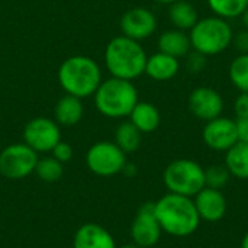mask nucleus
Listing matches in <instances>:
<instances>
[{
	"label": "nucleus",
	"mask_w": 248,
	"mask_h": 248,
	"mask_svg": "<svg viewBox=\"0 0 248 248\" xmlns=\"http://www.w3.org/2000/svg\"><path fill=\"white\" fill-rule=\"evenodd\" d=\"M157 29V17L147 7H132L121 17L122 35L134 41L150 38Z\"/></svg>",
	"instance_id": "nucleus-11"
},
{
	"label": "nucleus",
	"mask_w": 248,
	"mask_h": 248,
	"mask_svg": "<svg viewBox=\"0 0 248 248\" xmlns=\"http://www.w3.org/2000/svg\"><path fill=\"white\" fill-rule=\"evenodd\" d=\"M161 227L157 221L155 212H154V202L144 203L131 225V237L134 244L141 248L154 247L160 238H161Z\"/></svg>",
	"instance_id": "nucleus-10"
},
{
	"label": "nucleus",
	"mask_w": 248,
	"mask_h": 248,
	"mask_svg": "<svg viewBox=\"0 0 248 248\" xmlns=\"http://www.w3.org/2000/svg\"><path fill=\"white\" fill-rule=\"evenodd\" d=\"M163 182L170 193L195 198L206 186L205 169L193 160L179 158L166 167Z\"/></svg>",
	"instance_id": "nucleus-6"
},
{
	"label": "nucleus",
	"mask_w": 248,
	"mask_h": 248,
	"mask_svg": "<svg viewBox=\"0 0 248 248\" xmlns=\"http://www.w3.org/2000/svg\"><path fill=\"white\" fill-rule=\"evenodd\" d=\"M225 153V167L230 174L241 180H248V144L238 141Z\"/></svg>",
	"instance_id": "nucleus-20"
},
{
	"label": "nucleus",
	"mask_w": 248,
	"mask_h": 248,
	"mask_svg": "<svg viewBox=\"0 0 248 248\" xmlns=\"http://www.w3.org/2000/svg\"><path fill=\"white\" fill-rule=\"evenodd\" d=\"M84 113V106L81 99L65 94L62 96L54 108V121L61 126H74L77 125Z\"/></svg>",
	"instance_id": "nucleus-17"
},
{
	"label": "nucleus",
	"mask_w": 248,
	"mask_h": 248,
	"mask_svg": "<svg viewBox=\"0 0 248 248\" xmlns=\"http://www.w3.org/2000/svg\"><path fill=\"white\" fill-rule=\"evenodd\" d=\"M241 248H248V232L244 235V238L241 241Z\"/></svg>",
	"instance_id": "nucleus-34"
},
{
	"label": "nucleus",
	"mask_w": 248,
	"mask_h": 248,
	"mask_svg": "<svg viewBox=\"0 0 248 248\" xmlns=\"http://www.w3.org/2000/svg\"><path fill=\"white\" fill-rule=\"evenodd\" d=\"M38 153L25 142L7 145L0 151V174L10 180H20L35 171Z\"/></svg>",
	"instance_id": "nucleus-8"
},
{
	"label": "nucleus",
	"mask_w": 248,
	"mask_h": 248,
	"mask_svg": "<svg viewBox=\"0 0 248 248\" xmlns=\"http://www.w3.org/2000/svg\"><path fill=\"white\" fill-rule=\"evenodd\" d=\"M237 135L240 142L248 144V118H237Z\"/></svg>",
	"instance_id": "nucleus-31"
},
{
	"label": "nucleus",
	"mask_w": 248,
	"mask_h": 248,
	"mask_svg": "<svg viewBox=\"0 0 248 248\" xmlns=\"http://www.w3.org/2000/svg\"><path fill=\"white\" fill-rule=\"evenodd\" d=\"M122 173H125L126 176H135V173H137V167H135V164H131V163H128L126 161V164L124 166V169H122Z\"/></svg>",
	"instance_id": "nucleus-32"
},
{
	"label": "nucleus",
	"mask_w": 248,
	"mask_h": 248,
	"mask_svg": "<svg viewBox=\"0 0 248 248\" xmlns=\"http://www.w3.org/2000/svg\"><path fill=\"white\" fill-rule=\"evenodd\" d=\"M169 17L176 29L180 31L192 29L199 20L196 7L186 0H176L174 3H171L169 9Z\"/></svg>",
	"instance_id": "nucleus-21"
},
{
	"label": "nucleus",
	"mask_w": 248,
	"mask_h": 248,
	"mask_svg": "<svg viewBox=\"0 0 248 248\" xmlns=\"http://www.w3.org/2000/svg\"><path fill=\"white\" fill-rule=\"evenodd\" d=\"M186 65H187V70L190 73H199L206 65V55H203V54H201L198 51H193L192 54L187 55Z\"/></svg>",
	"instance_id": "nucleus-28"
},
{
	"label": "nucleus",
	"mask_w": 248,
	"mask_h": 248,
	"mask_svg": "<svg viewBox=\"0 0 248 248\" xmlns=\"http://www.w3.org/2000/svg\"><path fill=\"white\" fill-rule=\"evenodd\" d=\"M58 83L67 94L86 99L93 96L102 83V70L93 58L73 55L61 62Z\"/></svg>",
	"instance_id": "nucleus-3"
},
{
	"label": "nucleus",
	"mask_w": 248,
	"mask_h": 248,
	"mask_svg": "<svg viewBox=\"0 0 248 248\" xmlns=\"http://www.w3.org/2000/svg\"><path fill=\"white\" fill-rule=\"evenodd\" d=\"M141 140H142V134L129 121V122H122L116 128V131H115V141L113 142L125 154H131V153H135L140 148Z\"/></svg>",
	"instance_id": "nucleus-22"
},
{
	"label": "nucleus",
	"mask_w": 248,
	"mask_h": 248,
	"mask_svg": "<svg viewBox=\"0 0 248 248\" xmlns=\"http://www.w3.org/2000/svg\"><path fill=\"white\" fill-rule=\"evenodd\" d=\"M190 112L202 121H212L224 110L222 96L212 87H198L189 96Z\"/></svg>",
	"instance_id": "nucleus-13"
},
{
	"label": "nucleus",
	"mask_w": 248,
	"mask_h": 248,
	"mask_svg": "<svg viewBox=\"0 0 248 248\" xmlns=\"http://www.w3.org/2000/svg\"><path fill=\"white\" fill-rule=\"evenodd\" d=\"M234 113L237 118H248V93H243L237 96L234 102Z\"/></svg>",
	"instance_id": "nucleus-29"
},
{
	"label": "nucleus",
	"mask_w": 248,
	"mask_h": 248,
	"mask_svg": "<svg viewBox=\"0 0 248 248\" xmlns=\"http://www.w3.org/2000/svg\"><path fill=\"white\" fill-rule=\"evenodd\" d=\"M129 121L141 134H151L160 126V110L150 102H138L129 113Z\"/></svg>",
	"instance_id": "nucleus-18"
},
{
	"label": "nucleus",
	"mask_w": 248,
	"mask_h": 248,
	"mask_svg": "<svg viewBox=\"0 0 248 248\" xmlns=\"http://www.w3.org/2000/svg\"><path fill=\"white\" fill-rule=\"evenodd\" d=\"M60 141L61 129L54 119L38 116L23 128V142L36 153H51Z\"/></svg>",
	"instance_id": "nucleus-9"
},
{
	"label": "nucleus",
	"mask_w": 248,
	"mask_h": 248,
	"mask_svg": "<svg viewBox=\"0 0 248 248\" xmlns=\"http://www.w3.org/2000/svg\"><path fill=\"white\" fill-rule=\"evenodd\" d=\"M116 248H141V247L132 243V244H125V246H121V247H116Z\"/></svg>",
	"instance_id": "nucleus-35"
},
{
	"label": "nucleus",
	"mask_w": 248,
	"mask_h": 248,
	"mask_svg": "<svg viewBox=\"0 0 248 248\" xmlns=\"http://www.w3.org/2000/svg\"><path fill=\"white\" fill-rule=\"evenodd\" d=\"M243 16V23H244V26H246V29L248 31V7L246 9V12L241 15Z\"/></svg>",
	"instance_id": "nucleus-33"
},
{
	"label": "nucleus",
	"mask_w": 248,
	"mask_h": 248,
	"mask_svg": "<svg viewBox=\"0 0 248 248\" xmlns=\"http://www.w3.org/2000/svg\"><path fill=\"white\" fill-rule=\"evenodd\" d=\"M73 248H116V243L105 227L90 222L76 231Z\"/></svg>",
	"instance_id": "nucleus-15"
},
{
	"label": "nucleus",
	"mask_w": 248,
	"mask_h": 248,
	"mask_svg": "<svg viewBox=\"0 0 248 248\" xmlns=\"http://www.w3.org/2000/svg\"><path fill=\"white\" fill-rule=\"evenodd\" d=\"M190 48H192V44H190L189 35L180 29L166 31L158 38V49L174 58L187 55Z\"/></svg>",
	"instance_id": "nucleus-19"
},
{
	"label": "nucleus",
	"mask_w": 248,
	"mask_h": 248,
	"mask_svg": "<svg viewBox=\"0 0 248 248\" xmlns=\"http://www.w3.org/2000/svg\"><path fill=\"white\" fill-rule=\"evenodd\" d=\"M154 212L163 232L185 238L192 235L201 224V217L196 211L192 198L176 193H167L154 202Z\"/></svg>",
	"instance_id": "nucleus-1"
},
{
	"label": "nucleus",
	"mask_w": 248,
	"mask_h": 248,
	"mask_svg": "<svg viewBox=\"0 0 248 248\" xmlns=\"http://www.w3.org/2000/svg\"><path fill=\"white\" fill-rule=\"evenodd\" d=\"M230 78L243 93H248V54L238 55L230 65Z\"/></svg>",
	"instance_id": "nucleus-25"
},
{
	"label": "nucleus",
	"mask_w": 248,
	"mask_h": 248,
	"mask_svg": "<svg viewBox=\"0 0 248 248\" xmlns=\"http://www.w3.org/2000/svg\"><path fill=\"white\" fill-rule=\"evenodd\" d=\"M234 46L237 48V51H240L241 54H248V31H241L237 35H232V42Z\"/></svg>",
	"instance_id": "nucleus-30"
},
{
	"label": "nucleus",
	"mask_w": 248,
	"mask_h": 248,
	"mask_svg": "<svg viewBox=\"0 0 248 248\" xmlns=\"http://www.w3.org/2000/svg\"><path fill=\"white\" fill-rule=\"evenodd\" d=\"M230 177H231V174L225 166L217 164V166H211V167L205 169V185H206V187L221 190L222 187L227 186Z\"/></svg>",
	"instance_id": "nucleus-26"
},
{
	"label": "nucleus",
	"mask_w": 248,
	"mask_h": 248,
	"mask_svg": "<svg viewBox=\"0 0 248 248\" xmlns=\"http://www.w3.org/2000/svg\"><path fill=\"white\" fill-rule=\"evenodd\" d=\"M179 67L177 58L158 51L147 58L145 74L155 81H167L179 73Z\"/></svg>",
	"instance_id": "nucleus-16"
},
{
	"label": "nucleus",
	"mask_w": 248,
	"mask_h": 248,
	"mask_svg": "<svg viewBox=\"0 0 248 248\" xmlns=\"http://www.w3.org/2000/svg\"><path fill=\"white\" fill-rule=\"evenodd\" d=\"M202 138L211 150L228 151L234 144L238 142L235 121L222 116L208 121L202 131Z\"/></svg>",
	"instance_id": "nucleus-12"
},
{
	"label": "nucleus",
	"mask_w": 248,
	"mask_h": 248,
	"mask_svg": "<svg viewBox=\"0 0 248 248\" xmlns=\"http://www.w3.org/2000/svg\"><path fill=\"white\" fill-rule=\"evenodd\" d=\"M196 211L201 217V221L206 222H218L221 221L228 209L227 199L224 193L218 189L203 187L193 199Z\"/></svg>",
	"instance_id": "nucleus-14"
},
{
	"label": "nucleus",
	"mask_w": 248,
	"mask_h": 248,
	"mask_svg": "<svg viewBox=\"0 0 248 248\" xmlns=\"http://www.w3.org/2000/svg\"><path fill=\"white\" fill-rule=\"evenodd\" d=\"M155 1H158V3H161V4H171V3H174L176 0H155Z\"/></svg>",
	"instance_id": "nucleus-36"
},
{
	"label": "nucleus",
	"mask_w": 248,
	"mask_h": 248,
	"mask_svg": "<svg viewBox=\"0 0 248 248\" xmlns=\"http://www.w3.org/2000/svg\"><path fill=\"white\" fill-rule=\"evenodd\" d=\"M94 96V105L99 113L110 119L129 116L138 100V90L132 81L110 77L102 80Z\"/></svg>",
	"instance_id": "nucleus-4"
},
{
	"label": "nucleus",
	"mask_w": 248,
	"mask_h": 248,
	"mask_svg": "<svg viewBox=\"0 0 248 248\" xmlns=\"http://www.w3.org/2000/svg\"><path fill=\"white\" fill-rule=\"evenodd\" d=\"M147 52L138 41L124 35L115 36L105 48V65L112 77L135 80L145 73Z\"/></svg>",
	"instance_id": "nucleus-2"
},
{
	"label": "nucleus",
	"mask_w": 248,
	"mask_h": 248,
	"mask_svg": "<svg viewBox=\"0 0 248 248\" xmlns=\"http://www.w3.org/2000/svg\"><path fill=\"white\" fill-rule=\"evenodd\" d=\"M51 154H52V157H54L55 160H58L60 163L64 164V163H67V161H70V160L73 158V148H71L70 144H67V142H64V141H60V142L52 148Z\"/></svg>",
	"instance_id": "nucleus-27"
},
{
	"label": "nucleus",
	"mask_w": 248,
	"mask_h": 248,
	"mask_svg": "<svg viewBox=\"0 0 248 248\" xmlns=\"http://www.w3.org/2000/svg\"><path fill=\"white\" fill-rule=\"evenodd\" d=\"M87 169L100 177H110L122 173L126 164V154L110 141H99L93 144L86 154Z\"/></svg>",
	"instance_id": "nucleus-7"
},
{
	"label": "nucleus",
	"mask_w": 248,
	"mask_h": 248,
	"mask_svg": "<svg viewBox=\"0 0 248 248\" xmlns=\"http://www.w3.org/2000/svg\"><path fill=\"white\" fill-rule=\"evenodd\" d=\"M35 173L42 182L55 183L62 177L64 167H62V163H60L54 157H45V158L38 160L36 167H35Z\"/></svg>",
	"instance_id": "nucleus-24"
},
{
	"label": "nucleus",
	"mask_w": 248,
	"mask_h": 248,
	"mask_svg": "<svg viewBox=\"0 0 248 248\" xmlns=\"http://www.w3.org/2000/svg\"><path fill=\"white\" fill-rule=\"evenodd\" d=\"M209 9L222 19L241 16L248 7V0H208Z\"/></svg>",
	"instance_id": "nucleus-23"
},
{
	"label": "nucleus",
	"mask_w": 248,
	"mask_h": 248,
	"mask_svg": "<svg viewBox=\"0 0 248 248\" xmlns=\"http://www.w3.org/2000/svg\"><path fill=\"white\" fill-rule=\"evenodd\" d=\"M232 28L219 16L199 19L190 29L192 48L203 55H217L225 51L232 42Z\"/></svg>",
	"instance_id": "nucleus-5"
}]
</instances>
